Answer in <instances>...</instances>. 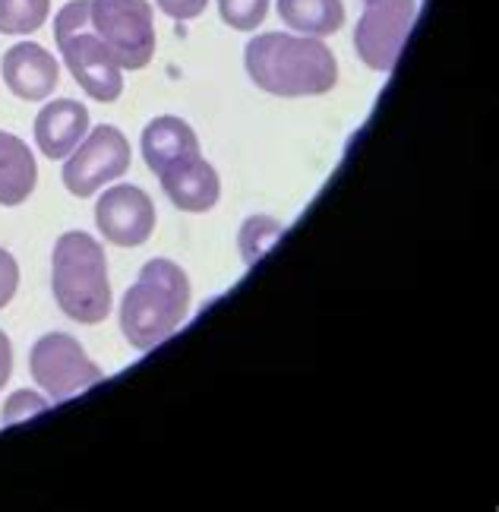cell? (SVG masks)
<instances>
[{"instance_id":"cell-1","label":"cell","mask_w":499,"mask_h":512,"mask_svg":"<svg viewBox=\"0 0 499 512\" xmlns=\"http://www.w3.org/2000/svg\"><path fill=\"white\" fill-rule=\"evenodd\" d=\"M247 76L278 98H310L326 95L338 83V61L323 38L266 32L244 48Z\"/></svg>"},{"instance_id":"cell-2","label":"cell","mask_w":499,"mask_h":512,"mask_svg":"<svg viewBox=\"0 0 499 512\" xmlns=\"http://www.w3.org/2000/svg\"><path fill=\"white\" fill-rule=\"evenodd\" d=\"M190 279L168 256H155L121 301V332L136 351H152L190 317Z\"/></svg>"},{"instance_id":"cell-3","label":"cell","mask_w":499,"mask_h":512,"mask_svg":"<svg viewBox=\"0 0 499 512\" xmlns=\"http://www.w3.org/2000/svg\"><path fill=\"white\" fill-rule=\"evenodd\" d=\"M51 291L54 301L73 323L98 326L111 313L108 256L86 231H67L51 250Z\"/></svg>"},{"instance_id":"cell-4","label":"cell","mask_w":499,"mask_h":512,"mask_svg":"<svg viewBox=\"0 0 499 512\" xmlns=\"http://www.w3.org/2000/svg\"><path fill=\"white\" fill-rule=\"evenodd\" d=\"M89 29L124 70H143L155 57V19L149 0H92Z\"/></svg>"},{"instance_id":"cell-5","label":"cell","mask_w":499,"mask_h":512,"mask_svg":"<svg viewBox=\"0 0 499 512\" xmlns=\"http://www.w3.org/2000/svg\"><path fill=\"white\" fill-rule=\"evenodd\" d=\"M29 373L54 405L67 402L76 392L92 389L105 377L102 367L89 358L86 348L70 332H45L29 351Z\"/></svg>"},{"instance_id":"cell-6","label":"cell","mask_w":499,"mask_h":512,"mask_svg":"<svg viewBox=\"0 0 499 512\" xmlns=\"http://www.w3.org/2000/svg\"><path fill=\"white\" fill-rule=\"evenodd\" d=\"M130 162L133 149L127 136L111 124H98L64 159L61 177L73 196L86 200V196H95L105 184H114L117 177H124L130 171Z\"/></svg>"},{"instance_id":"cell-7","label":"cell","mask_w":499,"mask_h":512,"mask_svg":"<svg viewBox=\"0 0 499 512\" xmlns=\"http://www.w3.org/2000/svg\"><path fill=\"white\" fill-rule=\"evenodd\" d=\"M417 19V0H364L354 29L357 57L376 73H392Z\"/></svg>"},{"instance_id":"cell-8","label":"cell","mask_w":499,"mask_h":512,"mask_svg":"<svg viewBox=\"0 0 499 512\" xmlns=\"http://www.w3.org/2000/svg\"><path fill=\"white\" fill-rule=\"evenodd\" d=\"M95 225L114 247H143L155 231V203L136 184H114L98 196Z\"/></svg>"},{"instance_id":"cell-9","label":"cell","mask_w":499,"mask_h":512,"mask_svg":"<svg viewBox=\"0 0 499 512\" xmlns=\"http://www.w3.org/2000/svg\"><path fill=\"white\" fill-rule=\"evenodd\" d=\"M64 54V64L73 73V80L79 83L89 98L102 105H111L124 92V67L117 64V57L105 48V42L95 32L83 29L73 32L64 42H57Z\"/></svg>"},{"instance_id":"cell-10","label":"cell","mask_w":499,"mask_h":512,"mask_svg":"<svg viewBox=\"0 0 499 512\" xmlns=\"http://www.w3.org/2000/svg\"><path fill=\"white\" fill-rule=\"evenodd\" d=\"M4 86L23 102H45L61 86V64L54 54L35 42H19L0 57Z\"/></svg>"},{"instance_id":"cell-11","label":"cell","mask_w":499,"mask_h":512,"mask_svg":"<svg viewBox=\"0 0 499 512\" xmlns=\"http://www.w3.org/2000/svg\"><path fill=\"white\" fill-rule=\"evenodd\" d=\"M89 108L76 98H54L35 117V146L45 159L64 162L67 155L86 140Z\"/></svg>"},{"instance_id":"cell-12","label":"cell","mask_w":499,"mask_h":512,"mask_svg":"<svg viewBox=\"0 0 499 512\" xmlns=\"http://www.w3.org/2000/svg\"><path fill=\"white\" fill-rule=\"evenodd\" d=\"M158 181H162L168 200L190 215H203L222 200V177L203 155H193V159L168 168L165 174H158Z\"/></svg>"},{"instance_id":"cell-13","label":"cell","mask_w":499,"mask_h":512,"mask_svg":"<svg viewBox=\"0 0 499 512\" xmlns=\"http://www.w3.org/2000/svg\"><path fill=\"white\" fill-rule=\"evenodd\" d=\"M139 149H143V159H146L149 171L165 174L168 168L199 155V136L184 117L162 114V117H152L146 124Z\"/></svg>"},{"instance_id":"cell-14","label":"cell","mask_w":499,"mask_h":512,"mask_svg":"<svg viewBox=\"0 0 499 512\" xmlns=\"http://www.w3.org/2000/svg\"><path fill=\"white\" fill-rule=\"evenodd\" d=\"M38 187V162L16 133L0 130V206H23Z\"/></svg>"},{"instance_id":"cell-15","label":"cell","mask_w":499,"mask_h":512,"mask_svg":"<svg viewBox=\"0 0 499 512\" xmlns=\"http://www.w3.org/2000/svg\"><path fill=\"white\" fill-rule=\"evenodd\" d=\"M278 19L301 35L326 38L345 26L342 0H278Z\"/></svg>"},{"instance_id":"cell-16","label":"cell","mask_w":499,"mask_h":512,"mask_svg":"<svg viewBox=\"0 0 499 512\" xmlns=\"http://www.w3.org/2000/svg\"><path fill=\"white\" fill-rule=\"evenodd\" d=\"M282 234H285V225L272 219V215H250L241 225V234H237V250L244 256V266H256Z\"/></svg>"},{"instance_id":"cell-17","label":"cell","mask_w":499,"mask_h":512,"mask_svg":"<svg viewBox=\"0 0 499 512\" xmlns=\"http://www.w3.org/2000/svg\"><path fill=\"white\" fill-rule=\"evenodd\" d=\"M51 16V0H0V32L32 35Z\"/></svg>"},{"instance_id":"cell-18","label":"cell","mask_w":499,"mask_h":512,"mask_svg":"<svg viewBox=\"0 0 499 512\" xmlns=\"http://www.w3.org/2000/svg\"><path fill=\"white\" fill-rule=\"evenodd\" d=\"M218 13L237 32H253L269 13V0H218Z\"/></svg>"},{"instance_id":"cell-19","label":"cell","mask_w":499,"mask_h":512,"mask_svg":"<svg viewBox=\"0 0 499 512\" xmlns=\"http://www.w3.org/2000/svg\"><path fill=\"white\" fill-rule=\"evenodd\" d=\"M51 402L45 396H38V392H29V389H19L13 396L4 402V411H0V421L4 424H16V421H26L32 415H42Z\"/></svg>"},{"instance_id":"cell-20","label":"cell","mask_w":499,"mask_h":512,"mask_svg":"<svg viewBox=\"0 0 499 512\" xmlns=\"http://www.w3.org/2000/svg\"><path fill=\"white\" fill-rule=\"evenodd\" d=\"M89 7L92 0H70V4L54 16V38L64 42L73 32H83L89 29Z\"/></svg>"},{"instance_id":"cell-21","label":"cell","mask_w":499,"mask_h":512,"mask_svg":"<svg viewBox=\"0 0 499 512\" xmlns=\"http://www.w3.org/2000/svg\"><path fill=\"white\" fill-rule=\"evenodd\" d=\"M16 288H19V263L10 250L0 247V310L16 298Z\"/></svg>"},{"instance_id":"cell-22","label":"cell","mask_w":499,"mask_h":512,"mask_svg":"<svg viewBox=\"0 0 499 512\" xmlns=\"http://www.w3.org/2000/svg\"><path fill=\"white\" fill-rule=\"evenodd\" d=\"M155 4H158V10H162L165 16L187 23V19H196L199 13L206 10L209 0H155Z\"/></svg>"},{"instance_id":"cell-23","label":"cell","mask_w":499,"mask_h":512,"mask_svg":"<svg viewBox=\"0 0 499 512\" xmlns=\"http://www.w3.org/2000/svg\"><path fill=\"white\" fill-rule=\"evenodd\" d=\"M10 377H13V342L7 332L0 329V392H4Z\"/></svg>"}]
</instances>
